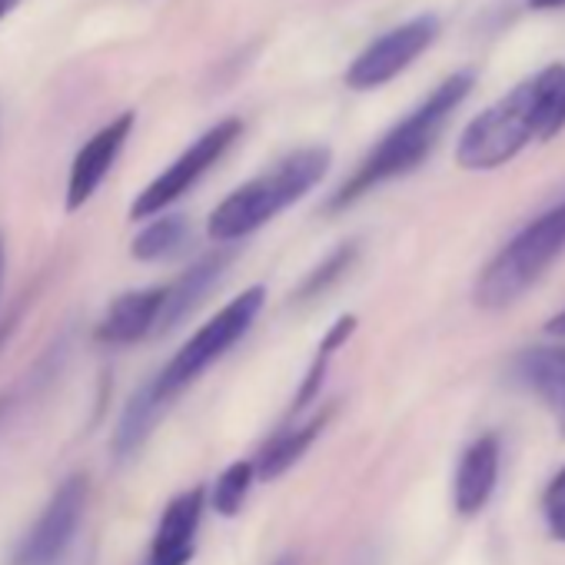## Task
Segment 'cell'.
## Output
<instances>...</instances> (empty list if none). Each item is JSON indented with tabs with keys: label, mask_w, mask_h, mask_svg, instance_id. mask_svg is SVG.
Wrapping results in <instances>:
<instances>
[{
	"label": "cell",
	"mask_w": 565,
	"mask_h": 565,
	"mask_svg": "<svg viewBox=\"0 0 565 565\" xmlns=\"http://www.w3.org/2000/svg\"><path fill=\"white\" fill-rule=\"evenodd\" d=\"M263 303H266V290L263 287H249L239 297H233L210 323H203L177 350V356L150 380V390L157 393V399L170 406L177 399V393H183L210 363H216L236 340H243L249 333V327L256 323Z\"/></svg>",
	"instance_id": "obj_5"
},
{
	"label": "cell",
	"mask_w": 565,
	"mask_h": 565,
	"mask_svg": "<svg viewBox=\"0 0 565 565\" xmlns=\"http://www.w3.org/2000/svg\"><path fill=\"white\" fill-rule=\"evenodd\" d=\"M0 276H4V239H0Z\"/></svg>",
	"instance_id": "obj_27"
},
{
	"label": "cell",
	"mask_w": 565,
	"mask_h": 565,
	"mask_svg": "<svg viewBox=\"0 0 565 565\" xmlns=\"http://www.w3.org/2000/svg\"><path fill=\"white\" fill-rule=\"evenodd\" d=\"M330 416H333V406L327 409V413H317L310 423H303V426H290V429H279L276 436H273V443L256 456V476L259 479H279L282 472H287L294 462H300L303 459V452L313 446V439L323 433V426L330 423Z\"/></svg>",
	"instance_id": "obj_15"
},
{
	"label": "cell",
	"mask_w": 565,
	"mask_h": 565,
	"mask_svg": "<svg viewBox=\"0 0 565 565\" xmlns=\"http://www.w3.org/2000/svg\"><path fill=\"white\" fill-rule=\"evenodd\" d=\"M542 515L545 529L555 542H565V466L552 476L545 495H542Z\"/></svg>",
	"instance_id": "obj_21"
},
{
	"label": "cell",
	"mask_w": 565,
	"mask_h": 565,
	"mask_svg": "<svg viewBox=\"0 0 565 565\" xmlns=\"http://www.w3.org/2000/svg\"><path fill=\"white\" fill-rule=\"evenodd\" d=\"M499 459L502 443L495 433H482L476 443L466 446L452 479V505L459 515H479L486 509L499 482Z\"/></svg>",
	"instance_id": "obj_11"
},
{
	"label": "cell",
	"mask_w": 565,
	"mask_h": 565,
	"mask_svg": "<svg viewBox=\"0 0 565 565\" xmlns=\"http://www.w3.org/2000/svg\"><path fill=\"white\" fill-rule=\"evenodd\" d=\"M353 333H356V317H340V320L330 327V333L323 337V343H320V350H317V360L310 363L307 380H303V386H300V393H297V399H294V413L307 409V406L320 396V386H323V380H327L330 360L337 356V350H340Z\"/></svg>",
	"instance_id": "obj_18"
},
{
	"label": "cell",
	"mask_w": 565,
	"mask_h": 565,
	"mask_svg": "<svg viewBox=\"0 0 565 565\" xmlns=\"http://www.w3.org/2000/svg\"><path fill=\"white\" fill-rule=\"evenodd\" d=\"M330 160H333V153L327 147H303L290 157H282L273 170H266L256 180L233 190L210 213V223H206L210 239L233 243V239L256 233L273 216H279L287 206L303 200L327 177Z\"/></svg>",
	"instance_id": "obj_3"
},
{
	"label": "cell",
	"mask_w": 565,
	"mask_h": 565,
	"mask_svg": "<svg viewBox=\"0 0 565 565\" xmlns=\"http://www.w3.org/2000/svg\"><path fill=\"white\" fill-rule=\"evenodd\" d=\"M203 509H206L203 486H193V489L173 495L157 522L150 555L143 565H190V558L196 552V532H200Z\"/></svg>",
	"instance_id": "obj_10"
},
{
	"label": "cell",
	"mask_w": 565,
	"mask_h": 565,
	"mask_svg": "<svg viewBox=\"0 0 565 565\" xmlns=\"http://www.w3.org/2000/svg\"><path fill=\"white\" fill-rule=\"evenodd\" d=\"M18 4H21V0H0V21H4V18H8V14L18 8Z\"/></svg>",
	"instance_id": "obj_25"
},
{
	"label": "cell",
	"mask_w": 565,
	"mask_h": 565,
	"mask_svg": "<svg viewBox=\"0 0 565 565\" xmlns=\"http://www.w3.org/2000/svg\"><path fill=\"white\" fill-rule=\"evenodd\" d=\"M356 259V246L353 243H347V246H340L323 266H317L310 276H307V282L300 287V300H310V297H317V294H323L333 279H340L347 269H350V263Z\"/></svg>",
	"instance_id": "obj_20"
},
{
	"label": "cell",
	"mask_w": 565,
	"mask_h": 565,
	"mask_svg": "<svg viewBox=\"0 0 565 565\" xmlns=\"http://www.w3.org/2000/svg\"><path fill=\"white\" fill-rule=\"evenodd\" d=\"M134 124H137V117H134V110H127V114H120L117 120L104 124V127L77 150V157H74V163H71V177H67V210H71V213L81 210L84 203H90V196L100 190L104 177L114 170V163H117L124 143L130 140Z\"/></svg>",
	"instance_id": "obj_9"
},
{
	"label": "cell",
	"mask_w": 565,
	"mask_h": 565,
	"mask_svg": "<svg viewBox=\"0 0 565 565\" xmlns=\"http://www.w3.org/2000/svg\"><path fill=\"white\" fill-rule=\"evenodd\" d=\"M253 479H256V466H253L249 459H239V462L226 466V469L220 472V479L213 482V492H210V505H213V512H216V515L233 519V515L243 509V502H246V495H249Z\"/></svg>",
	"instance_id": "obj_19"
},
{
	"label": "cell",
	"mask_w": 565,
	"mask_h": 565,
	"mask_svg": "<svg viewBox=\"0 0 565 565\" xmlns=\"http://www.w3.org/2000/svg\"><path fill=\"white\" fill-rule=\"evenodd\" d=\"M87 509V476H71L44 505L34 529L24 535L14 565H57L71 548Z\"/></svg>",
	"instance_id": "obj_8"
},
{
	"label": "cell",
	"mask_w": 565,
	"mask_h": 565,
	"mask_svg": "<svg viewBox=\"0 0 565 565\" xmlns=\"http://www.w3.org/2000/svg\"><path fill=\"white\" fill-rule=\"evenodd\" d=\"M525 4L532 11H558V8H565V0H525Z\"/></svg>",
	"instance_id": "obj_24"
},
{
	"label": "cell",
	"mask_w": 565,
	"mask_h": 565,
	"mask_svg": "<svg viewBox=\"0 0 565 565\" xmlns=\"http://www.w3.org/2000/svg\"><path fill=\"white\" fill-rule=\"evenodd\" d=\"M163 413H167V403L157 399V393L150 390V383H143V386L130 396V403H127V409H124V416H120V426H117V433H114V452H117L120 462L140 452V446L147 443L150 429L157 426V419H160Z\"/></svg>",
	"instance_id": "obj_16"
},
{
	"label": "cell",
	"mask_w": 565,
	"mask_h": 565,
	"mask_svg": "<svg viewBox=\"0 0 565 565\" xmlns=\"http://www.w3.org/2000/svg\"><path fill=\"white\" fill-rule=\"evenodd\" d=\"M565 87V64H548L539 74L515 84L492 107L476 114L456 143V163L462 170H499L515 160L535 137H545V127L555 114V104Z\"/></svg>",
	"instance_id": "obj_1"
},
{
	"label": "cell",
	"mask_w": 565,
	"mask_h": 565,
	"mask_svg": "<svg viewBox=\"0 0 565 565\" xmlns=\"http://www.w3.org/2000/svg\"><path fill=\"white\" fill-rule=\"evenodd\" d=\"M565 249V200L522 226L479 273L472 300L482 310H505Z\"/></svg>",
	"instance_id": "obj_4"
},
{
	"label": "cell",
	"mask_w": 565,
	"mask_h": 565,
	"mask_svg": "<svg viewBox=\"0 0 565 565\" xmlns=\"http://www.w3.org/2000/svg\"><path fill=\"white\" fill-rule=\"evenodd\" d=\"M562 130H565V87H562V97H558V104H555V114H552V120H548V127H545V140L555 137V134H562Z\"/></svg>",
	"instance_id": "obj_22"
},
{
	"label": "cell",
	"mask_w": 565,
	"mask_h": 565,
	"mask_svg": "<svg viewBox=\"0 0 565 565\" xmlns=\"http://www.w3.org/2000/svg\"><path fill=\"white\" fill-rule=\"evenodd\" d=\"M239 134H243V120H236V117H226L216 127H210L206 134H200L153 183H147L140 190V196L130 206V216L143 220V216L163 213L173 200H180L239 140Z\"/></svg>",
	"instance_id": "obj_7"
},
{
	"label": "cell",
	"mask_w": 565,
	"mask_h": 565,
	"mask_svg": "<svg viewBox=\"0 0 565 565\" xmlns=\"http://www.w3.org/2000/svg\"><path fill=\"white\" fill-rule=\"evenodd\" d=\"M545 333H548V337H565V310L545 323Z\"/></svg>",
	"instance_id": "obj_23"
},
{
	"label": "cell",
	"mask_w": 565,
	"mask_h": 565,
	"mask_svg": "<svg viewBox=\"0 0 565 565\" xmlns=\"http://www.w3.org/2000/svg\"><path fill=\"white\" fill-rule=\"evenodd\" d=\"M160 303H163V287H150V290H130L124 297H117L104 320L97 323L94 337L104 347H130L140 343L147 333L157 330V317H160Z\"/></svg>",
	"instance_id": "obj_12"
},
{
	"label": "cell",
	"mask_w": 565,
	"mask_h": 565,
	"mask_svg": "<svg viewBox=\"0 0 565 565\" xmlns=\"http://www.w3.org/2000/svg\"><path fill=\"white\" fill-rule=\"evenodd\" d=\"M230 266V253H210L203 256L196 266H190L177 282L163 287V303H160V317H157V333H170L173 327H180V320H186L203 300L206 294L223 279Z\"/></svg>",
	"instance_id": "obj_13"
},
{
	"label": "cell",
	"mask_w": 565,
	"mask_h": 565,
	"mask_svg": "<svg viewBox=\"0 0 565 565\" xmlns=\"http://www.w3.org/2000/svg\"><path fill=\"white\" fill-rule=\"evenodd\" d=\"M186 243H190V223L183 216H160L143 233L134 236L130 256L140 263H157L177 256Z\"/></svg>",
	"instance_id": "obj_17"
},
{
	"label": "cell",
	"mask_w": 565,
	"mask_h": 565,
	"mask_svg": "<svg viewBox=\"0 0 565 565\" xmlns=\"http://www.w3.org/2000/svg\"><path fill=\"white\" fill-rule=\"evenodd\" d=\"M273 565H297V555H279Z\"/></svg>",
	"instance_id": "obj_26"
},
{
	"label": "cell",
	"mask_w": 565,
	"mask_h": 565,
	"mask_svg": "<svg viewBox=\"0 0 565 565\" xmlns=\"http://www.w3.org/2000/svg\"><path fill=\"white\" fill-rule=\"evenodd\" d=\"M476 87V71H456L449 74L419 107H413L393 130L383 134V140L363 157V163L353 170V177L333 193L330 210H347L370 190H376L386 180H396L409 170H416L436 147L446 120L462 107V100Z\"/></svg>",
	"instance_id": "obj_2"
},
{
	"label": "cell",
	"mask_w": 565,
	"mask_h": 565,
	"mask_svg": "<svg viewBox=\"0 0 565 565\" xmlns=\"http://www.w3.org/2000/svg\"><path fill=\"white\" fill-rule=\"evenodd\" d=\"M519 380L535 393V399L552 416L558 436L565 439V350L532 347L519 356Z\"/></svg>",
	"instance_id": "obj_14"
},
{
	"label": "cell",
	"mask_w": 565,
	"mask_h": 565,
	"mask_svg": "<svg viewBox=\"0 0 565 565\" xmlns=\"http://www.w3.org/2000/svg\"><path fill=\"white\" fill-rule=\"evenodd\" d=\"M443 24L436 14H419L393 31H386L383 38H376L373 44H366L356 61L347 67V87L350 90H376L390 81H396L413 61H419L439 38Z\"/></svg>",
	"instance_id": "obj_6"
}]
</instances>
